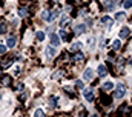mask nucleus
Returning <instances> with one entry per match:
<instances>
[{
    "label": "nucleus",
    "instance_id": "f257e3e1",
    "mask_svg": "<svg viewBox=\"0 0 132 117\" xmlns=\"http://www.w3.org/2000/svg\"><path fill=\"white\" fill-rule=\"evenodd\" d=\"M126 91H128L126 85H125V83H118V85L115 86V99H123V97L126 96Z\"/></svg>",
    "mask_w": 132,
    "mask_h": 117
},
{
    "label": "nucleus",
    "instance_id": "f03ea898",
    "mask_svg": "<svg viewBox=\"0 0 132 117\" xmlns=\"http://www.w3.org/2000/svg\"><path fill=\"white\" fill-rule=\"evenodd\" d=\"M83 79L85 80H92L94 79V69L92 68H86L85 73H83Z\"/></svg>",
    "mask_w": 132,
    "mask_h": 117
},
{
    "label": "nucleus",
    "instance_id": "7ed1b4c3",
    "mask_svg": "<svg viewBox=\"0 0 132 117\" xmlns=\"http://www.w3.org/2000/svg\"><path fill=\"white\" fill-rule=\"evenodd\" d=\"M83 96H85V99H86L88 102H92V100H94V93H92V89H85V91H83Z\"/></svg>",
    "mask_w": 132,
    "mask_h": 117
},
{
    "label": "nucleus",
    "instance_id": "20e7f679",
    "mask_svg": "<svg viewBox=\"0 0 132 117\" xmlns=\"http://www.w3.org/2000/svg\"><path fill=\"white\" fill-rule=\"evenodd\" d=\"M15 43H17V37H15V35H9L8 40H6V45H8L9 48H14Z\"/></svg>",
    "mask_w": 132,
    "mask_h": 117
},
{
    "label": "nucleus",
    "instance_id": "39448f33",
    "mask_svg": "<svg viewBox=\"0 0 132 117\" xmlns=\"http://www.w3.org/2000/svg\"><path fill=\"white\" fill-rule=\"evenodd\" d=\"M129 34H131V29L125 26V28H121V31H120V39H128Z\"/></svg>",
    "mask_w": 132,
    "mask_h": 117
},
{
    "label": "nucleus",
    "instance_id": "423d86ee",
    "mask_svg": "<svg viewBox=\"0 0 132 117\" xmlns=\"http://www.w3.org/2000/svg\"><path fill=\"white\" fill-rule=\"evenodd\" d=\"M101 25H105V26H111V25H112V19H111L109 15L101 17Z\"/></svg>",
    "mask_w": 132,
    "mask_h": 117
},
{
    "label": "nucleus",
    "instance_id": "0eeeda50",
    "mask_svg": "<svg viewBox=\"0 0 132 117\" xmlns=\"http://www.w3.org/2000/svg\"><path fill=\"white\" fill-rule=\"evenodd\" d=\"M51 43H52L54 46H58V45H60V37H58L57 34H51Z\"/></svg>",
    "mask_w": 132,
    "mask_h": 117
},
{
    "label": "nucleus",
    "instance_id": "6e6552de",
    "mask_svg": "<svg viewBox=\"0 0 132 117\" xmlns=\"http://www.w3.org/2000/svg\"><path fill=\"white\" fill-rule=\"evenodd\" d=\"M97 73H98V76L105 77V76L108 74V69H106V66H105V65H100V66H98V69H97Z\"/></svg>",
    "mask_w": 132,
    "mask_h": 117
},
{
    "label": "nucleus",
    "instance_id": "1a4fd4ad",
    "mask_svg": "<svg viewBox=\"0 0 132 117\" xmlns=\"http://www.w3.org/2000/svg\"><path fill=\"white\" fill-rule=\"evenodd\" d=\"M112 88H114V82L108 80V82H105V83H103V89H105V91H111Z\"/></svg>",
    "mask_w": 132,
    "mask_h": 117
},
{
    "label": "nucleus",
    "instance_id": "9d476101",
    "mask_svg": "<svg viewBox=\"0 0 132 117\" xmlns=\"http://www.w3.org/2000/svg\"><path fill=\"white\" fill-rule=\"evenodd\" d=\"M75 32H77V34H85V32H86V25H78V26L75 28Z\"/></svg>",
    "mask_w": 132,
    "mask_h": 117
},
{
    "label": "nucleus",
    "instance_id": "9b49d317",
    "mask_svg": "<svg viewBox=\"0 0 132 117\" xmlns=\"http://www.w3.org/2000/svg\"><path fill=\"white\" fill-rule=\"evenodd\" d=\"M58 12H60L58 9H52V11L49 12V22H52V20H54L57 15H58Z\"/></svg>",
    "mask_w": 132,
    "mask_h": 117
},
{
    "label": "nucleus",
    "instance_id": "f8f14e48",
    "mask_svg": "<svg viewBox=\"0 0 132 117\" xmlns=\"http://www.w3.org/2000/svg\"><path fill=\"white\" fill-rule=\"evenodd\" d=\"M46 52H48V56H49V57L57 56V49H55V48H52V46H49V48L46 49Z\"/></svg>",
    "mask_w": 132,
    "mask_h": 117
},
{
    "label": "nucleus",
    "instance_id": "ddd939ff",
    "mask_svg": "<svg viewBox=\"0 0 132 117\" xmlns=\"http://www.w3.org/2000/svg\"><path fill=\"white\" fill-rule=\"evenodd\" d=\"M82 46H83V43H82V42H74V43H72V46H71V49H72V51H77V49H80Z\"/></svg>",
    "mask_w": 132,
    "mask_h": 117
},
{
    "label": "nucleus",
    "instance_id": "4468645a",
    "mask_svg": "<svg viewBox=\"0 0 132 117\" xmlns=\"http://www.w3.org/2000/svg\"><path fill=\"white\" fill-rule=\"evenodd\" d=\"M112 48H114L115 51L120 49V48H121V40H114V42H112Z\"/></svg>",
    "mask_w": 132,
    "mask_h": 117
},
{
    "label": "nucleus",
    "instance_id": "2eb2a0df",
    "mask_svg": "<svg viewBox=\"0 0 132 117\" xmlns=\"http://www.w3.org/2000/svg\"><path fill=\"white\" fill-rule=\"evenodd\" d=\"M42 19H43L45 22H49V11H48V9H45V11L42 12Z\"/></svg>",
    "mask_w": 132,
    "mask_h": 117
},
{
    "label": "nucleus",
    "instance_id": "dca6fc26",
    "mask_svg": "<svg viewBox=\"0 0 132 117\" xmlns=\"http://www.w3.org/2000/svg\"><path fill=\"white\" fill-rule=\"evenodd\" d=\"M68 23H69V17H68V15H63V17H62L60 25H62V26H65V25H68Z\"/></svg>",
    "mask_w": 132,
    "mask_h": 117
},
{
    "label": "nucleus",
    "instance_id": "f3484780",
    "mask_svg": "<svg viewBox=\"0 0 132 117\" xmlns=\"http://www.w3.org/2000/svg\"><path fill=\"white\" fill-rule=\"evenodd\" d=\"M45 37H46V35H45V32H43V31H38V32H37V40L43 42V40H45Z\"/></svg>",
    "mask_w": 132,
    "mask_h": 117
},
{
    "label": "nucleus",
    "instance_id": "a211bd4d",
    "mask_svg": "<svg viewBox=\"0 0 132 117\" xmlns=\"http://www.w3.org/2000/svg\"><path fill=\"white\" fill-rule=\"evenodd\" d=\"M34 117H45V113H43V110H42V108H38V110L34 113Z\"/></svg>",
    "mask_w": 132,
    "mask_h": 117
},
{
    "label": "nucleus",
    "instance_id": "6ab92c4d",
    "mask_svg": "<svg viewBox=\"0 0 132 117\" xmlns=\"http://www.w3.org/2000/svg\"><path fill=\"white\" fill-rule=\"evenodd\" d=\"M125 17H126L125 12H117V14H115V20H123Z\"/></svg>",
    "mask_w": 132,
    "mask_h": 117
},
{
    "label": "nucleus",
    "instance_id": "aec40b11",
    "mask_svg": "<svg viewBox=\"0 0 132 117\" xmlns=\"http://www.w3.org/2000/svg\"><path fill=\"white\" fill-rule=\"evenodd\" d=\"M5 32H6V23L2 22L0 23V34H5Z\"/></svg>",
    "mask_w": 132,
    "mask_h": 117
},
{
    "label": "nucleus",
    "instance_id": "412c9836",
    "mask_svg": "<svg viewBox=\"0 0 132 117\" xmlns=\"http://www.w3.org/2000/svg\"><path fill=\"white\" fill-rule=\"evenodd\" d=\"M83 59H85L83 54H75V56H74V60H75V62H82Z\"/></svg>",
    "mask_w": 132,
    "mask_h": 117
},
{
    "label": "nucleus",
    "instance_id": "4be33fe9",
    "mask_svg": "<svg viewBox=\"0 0 132 117\" xmlns=\"http://www.w3.org/2000/svg\"><path fill=\"white\" fill-rule=\"evenodd\" d=\"M105 6H106V8H109V9H111V8H112V6H114V2H112V0H108V2H105Z\"/></svg>",
    "mask_w": 132,
    "mask_h": 117
},
{
    "label": "nucleus",
    "instance_id": "5701e85b",
    "mask_svg": "<svg viewBox=\"0 0 132 117\" xmlns=\"http://www.w3.org/2000/svg\"><path fill=\"white\" fill-rule=\"evenodd\" d=\"M58 34H60L62 40H66V31H65V29H60V32H58Z\"/></svg>",
    "mask_w": 132,
    "mask_h": 117
},
{
    "label": "nucleus",
    "instance_id": "b1692460",
    "mask_svg": "<svg viewBox=\"0 0 132 117\" xmlns=\"http://www.w3.org/2000/svg\"><path fill=\"white\" fill-rule=\"evenodd\" d=\"M125 8H126V9L132 8V0H126V2H125Z\"/></svg>",
    "mask_w": 132,
    "mask_h": 117
},
{
    "label": "nucleus",
    "instance_id": "393cba45",
    "mask_svg": "<svg viewBox=\"0 0 132 117\" xmlns=\"http://www.w3.org/2000/svg\"><path fill=\"white\" fill-rule=\"evenodd\" d=\"M18 14H20V17H25V15H26V11H25V8H20Z\"/></svg>",
    "mask_w": 132,
    "mask_h": 117
},
{
    "label": "nucleus",
    "instance_id": "a878e982",
    "mask_svg": "<svg viewBox=\"0 0 132 117\" xmlns=\"http://www.w3.org/2000/svg\"><path fill=\"white\" fill-rule=\"evenodd\" d=\"M75 83H77V88H80V89H83V86H85V85H83V82H82V80H77Z\"/></svg>",
    "mask_w": 132,
    "mask_h": 117
},
{
    "label": "nucleus",
    "instance_id": "bb28decb",
    "mask_svg": "<svg viewBox=\"0 0 132 117\" xmlns=\"http://www.w3.org/2000/svg\"><path fill=\"white\" fill-rule=\"evenodd\" d=\"M5 52H6V46L0 43V54H5Z\"/></svg>",
    "mask_w": 132,
    "mask_h": 117
},
{
    "label": "nucleus",
    "instance_id": "cd10ccee",
    "mask_svg": "<svg viewBox=\"0 0 132 117\" xmlns=\"http://www.w3.org/2000/svg\"><path fill=\"white\" fill-rule=\"evenodd\" d=\"M51 103L55 105V103H57V97H51Z\"/></svg>",
    "mask_w": 132,
    "mask_h": 117
},
{
    "label": "nucleus",
    "instance_id": "c85d7f7f",
    "mask_svg": "<svg viewBox=\"0 0 132 117\" xmlns=\"http://www.w3.org/2000/svg\"><path fill=\"white\" fill-rule=\"evenodd\" d=\"M78 117H85V113H80V116Z\"/></svg>",
    "mask_w": 132,
    "mask_h": 117
},
{
    "label": "nucleus",
    "instance_id": "c756f323",
    "mask_svg": "<svg viewBox=\"0 0 132 117\" xmlns=\"http://www.w3.org/2000/svg\"><path fill=\"white\" fill-rule=\"evenodd\" d=\"M91 117H98V116H97V114H94V116H91Z\"/></svg>",
    "mask_w": 132,
    "mask_h": 117
},
{
    "label": "nucleus",
    "instance_id": "7c9ffc66",
    "mask_svg": "<svg viewBox=\"0 0 132 117\" xmlns=\"http://www.w3.org/2000/svg\"><path fill=\"white\" fill-rule=\"evenodd\" d=\"M131 66H132V60H131Z\"/></svg>",
    "mask_w": 132,
    "mask_h": 117
},
{
    "label": "nucleus",
    "instance_id": "2f4dec72",
    "mask_svg": "<svg viewBox=\"0 0 132 117\" xmlns=\"http://www.w3.org/2000/svg\"><path fill=\"white\" fill-rule=\"evenodd\" d=\"M0 97H2V96H0Z\"/></svg>",
    "mask_w": 132,
    "mask_h": 117
}]
</instances>
